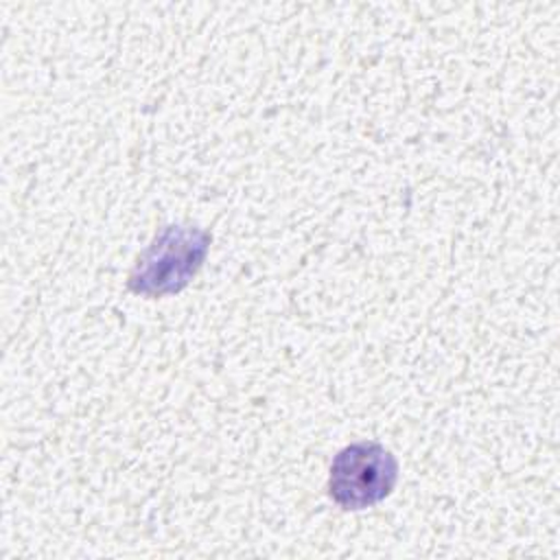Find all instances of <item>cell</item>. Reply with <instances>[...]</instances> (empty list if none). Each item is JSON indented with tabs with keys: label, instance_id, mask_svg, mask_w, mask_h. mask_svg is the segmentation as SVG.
Returning <instances> with one entry per match:
<instances>
[{
	"label": "cell",
	"instance_id": "2",
	"mask_svg": "<svg viewBox=\"0 0 560 560\" xmlns=\"http://www.w3.org/2000/svg\"><path fill=\"white\" fill-rule=\"evenodd\" d=\"M398 462L378 442H354L341 448L328 477V494L343 510H363L383 501L396 486Z\"/></svg>",
	"mask_w": 560,
	"mask_h": 560
},
{
	"label": "cell",
	"instance_id": "1",
	"mask_svg": "<svg viewBox=\"0 0 560 560\" xmlns=\"http://www.w3.org/2000/svg\"><path fill=\"white\" fill-rule=\"evenodd\" d=\"M210 232L192 225H166L140 254L129 289L138 295H171L182 291L206 260Z\"/></svg>",
	"mask_w": 560,
	"mask_h": 560
}]
</instances>
